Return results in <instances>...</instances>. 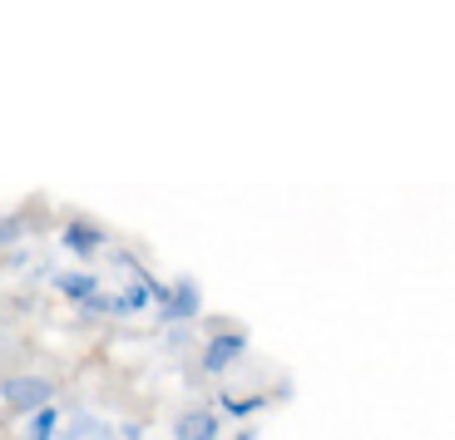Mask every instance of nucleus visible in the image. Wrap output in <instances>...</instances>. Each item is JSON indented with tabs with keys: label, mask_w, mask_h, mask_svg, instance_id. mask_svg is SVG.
Wrapping results in <instances>:
<instances>
[{
	"label": "nucleus",
	"mask_w": 455,
	"mask_h": 440,
	"mask_svg": "<svg viewBox=\"0 0 455 440\" xmlns=\"http://www.w3.org/2000/svg\"><path fill=\"white\" fill-rule=\"evenodd\" d=\"M60 440H114V430L104 426L100 416H90V411H80V416L69 420V430Z\"/></svg>",
	"instance_id": "nucleus-10"
},
{
	"label": "nucleus",
	"mask_w": 455,
	"mask_h": 440,
	"mask_svg": "<svg viewBox=\"0 0 455 440\" xmlns=\"http://www.w3.org/2000/svg\"><path fill=\"white\" fill-rule=\"evenodd\" d=\"M169 436L173 440H228V426L218 420L213 406H188L169 420Z\"/></svg>",
	"instance_id": "nucleus-6"
},
{
	"label": "nucleus",
	"mask_w": 455,
	"mask_h": 440,
	"mask_svg": "<svg viewBox=\"0 0 455 440\" xmlns=\"http://www.w3.org/2000/svg\"><path fill=\"white\" fill-rule=\"evenodd\" d=\"M114 436H119V440H144L148 430H144V420H134V416H129V420H119V430H114Z\"/></svg>",
	"instance_id": "nucleus-12"
},
{
	"label": "nucleus",
	"mask_w": 455,
	"mask_h": 440,
	"mask_svg": "<svg viewBox=\"0 0 455 440\" xmlns=\"http://www.w3.org/2000/svg\"><path fill=\"white\" fill-rule=\"evenodd\" d=\"M248 347H252V337H248V327H238V322H223V327H213L204 337V347H198V372L204 376H228L233 366L248 356Z\"/></svg>",
	"instance_id": "nucleus-1"
},
{
	"label": "nucleus",
	"mask_w": 455,
	"mask_h": 440,
	"mask_svg": "<svg viewBox=\"0 0 455 440\" xmlns=\"http://www.w3.org/2000/svg\"><path fill=\"white\" fill-rule=\"evenodd\" d=\"M233 440H258V426H243V430H238V436H233Z\"/></svg>",
	"instance_id": "nucleus-13"
},
{
	"label": "nucleus",
	"mask_w": 455,
	"mask_h": 440,
	"mask_svg": "<svg viewBox=\"0 0 455 440\" xmlns=\"http://www.w3.org/2000/svg\"><path fill=\"white\" fill-rule=\"evenodd\" d=\"M25 237V218L20 213H5L0 218V248H11V243H20Z\"/></svg>",
	"instance_id": "nucleus-11"
},
{
	"label": "nucleus",
	"mask_w": 455,
	"mask_h": 440,
	"mask_svg": "<svg viewBox=\"0 0 455 440\" xmlns=\"http://www.w3.org/2000/svg\"><path fill=\"white\" fill-rule=\"evenodd\" d=\"M0 262H5V258H0Z\"/></svg>",
	"instance_id": "nucleus-14"
},
{
	"label": "nucleus",
	"mask_w": 455,
	"mask_h": 440,
	"mask_svg": "<svg viewBox=\"0 0 455 440\" xmlns=\"http://www.w3.org/2000/svg\"><path fill=\"white\" fill-rule=\"evenodd\" d=\"M0 401H5L15 416H35V411L55 406V376H40V372L0 376Z\"/></svg>",
	"instance_id": "nucleus-2"
},
{
	"label": "nucleus",
	"mask_w": 455,
	"mask_h": 440,
	"mask_svg": "<svg viewBox=\"0 0 455 440\" xmlns=\"http://www.w3.org/2000/svg\"><path fill=\"white\" fill-rule=\"evenodd\" d=\"M204 307H208V297H204V287H198V277H173L164 307H154V312H159L164 327H188V322L204 316Z\"/></svg>",
	"instance_id": "nucleus-5"
},
{
	"label": "nucleus",
	"mask_w": 455,
	"mask_h": 440,
	"mask_svg": "<svg viewBox=\"0 0 455 440\" xmlns=\"http://www.w3.org/2000/svg\"><path fill=\"white\" fill-rule=\"evenodd\" d=\"M60 248H65L75 262L94 268V258L114 248V233L104 223H94V218H69V223L60 228Z\"/></svg>",
	"instance_id": "nucleus-4"
},
{
	"label": "nucleus",
	"mask_w": 455,
	"mask_h": 440,
	"mask_svg": "<svg viewBox=\"0 0 455 440\" xmlns=\"http://www.w3.org/2000/svg\"><path fill=\"white\" fill-rule=\"evenodd\" d=\"M50 287H55L69 307H80V316H104V307H109V292L100 287V272L94 268L50 272Z\"/></svg>",
	"instance_id": "nucleus-3"
},
{
	"label": "nucleus",
	"mask_w": 455,
	"mask_h": 440,
	"mask_svg": "<svg viewBox=\"0 0 455 440\" xmlns=\"http://www.w3.org/2000/svg\"><path fill=\"white\" fill-rule=\"evenodd\" d=\"M60 436H65V411L60 406L35 411V416H25V426H20V440H60Z\"/></svg>",
	"instance_id": "nucleus-9"
},
{
	"label": "nucleus",
	"mask_w": 455,
	"mask_h": 440,
	"mask_svg": "<svg viewBox=\"0 0 455 440\" xmlns=\"http://www.w3.org/2000/svg\"><path fill=\"white\" fill-rule=\"evenodd\" d=\"M148 292L139 283H124L119 292H109V307H104V316H114V322H134V316H144L148 312Z\"/></svg>",
	"instance_id": "nucleus-8"
},
{
	"label": "nucleus",
	"mask_w": 455,
	"mask_h": 440,
	"mask_svg": "<svg viewBox=\"0 0 455 440\" xmlns=\"http://www.w3.org/2000/svg\"><path fill=\"white\" fill-rule=\"evenodd\" d=\"M267 406H273V396H262V391H252V396L218 391L213 396V411H218V420H223V426H243V420H252L258 411H267Z\"/></svg>",
	"instance_id": "nucleus-7"
}]
</instances>
